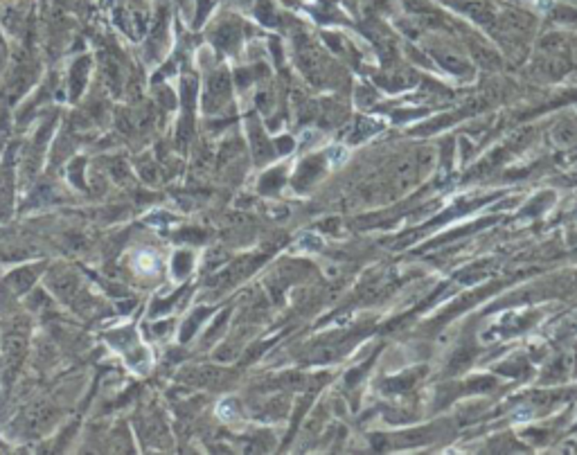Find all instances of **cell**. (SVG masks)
<instances>
[{
	"label": "cell",
	"instance_id": "1",
	"mask_svg": "<svg viewBox=\"0 0 577 455\" xmlns=\"http://www.w3.org/2000/svg\"><path fill=\"white\" fill-rule=\"evenodd\" d=\"M25 352V338L18 334H9L5 336V343H3V359H5V367L9 372H14L18 363H20V356Z\"/></svg>",
	"mask_w": 577,
	"mask_h": 455
},
{
	"label": "cell",
	"instance_id": "2",
	"mask_svg": "<svg viewBox=\"0 0 577 455\" xmlns=\"http://www.w3.org/2000/svg\"><path fill=\"white\" fill-rule=\"evenodd\" d=\"M34 268H20L16 270L14 275H9V286H12L16 294H23L32 286V282H34Z\"/></svg>",
	"mask_w": 577,
	"mask_h": 455
},
{
	"label": "cell",
	"instance_id": "3",
	"mask_svg": "<svg viewBox=\"0 0 577 455\" xmlns=\"http://www.w3.org/2000/svg\"><path fill=\"white\" fill-rule=\"evenodd\" d=\"M86 74H88V61L81 59L77 66L72 68V79H74L72 95H79V91L84 88V84H86Z\"/></svg>",
	"mask_w": 577,
	"mask_h": 455
},
{
	"label": "cell",
	"instance_id": "4",
	"mask_svg": "<svg viewBox=\"0 0 577 455\" xmlns=\"http://www.w3.org/2000/svg\"><path fill=\"white\" fill-rule=\"evenodd\" d=\"M345 158H347L345 147H332L329 149V162H334V165H340Z\"/></svg>",
	"mask_w": 577,
	"mask_h": 455
},
{
	"label": "cell",
	"instance_id": "5",
	"mask_svg": "<svg viewBox=\"0 0 577 455\" xmlns=\"http://www.w3.org/2000/svg\"><path fill=\"white\" fill-rule=\"evenodd\" d=\"M219 415H221L223 419H230V417L234 415V410H232V402H223V404L219 406Z\"/></svg>",
	"mask_w": 577,
	"mask_h": 455
},
{
	"label": "cell",
	"instance_id": "6",
	"mask_svg": "<svg viewBox=\"0 0 577 455\" xmlns=\"http://www.w3.org/2000/svg\"><path fill=\"white\" fill-rule=\"evenodd\" d=\"M140 268L142 270H154V257L152 255H140Z\"/></svg>",
	"mask_w": 577,
	"mask_h": 455
},
{
	"label": "cell",
	"instance_id": "7",
	"mask_svg": "<svg viewBox=\"0 0 577 455\" xmlns=\"http://www.w3.org/2000/svg\"><path fill=\"white\" fill-rule=\"evenodd\" d=\"M526 417H530V410H526V408L519 410V413H515V421H523Z\"/></svg>",
	"mask_w": 577,
	"mask_h": 455
}]
</instances>
